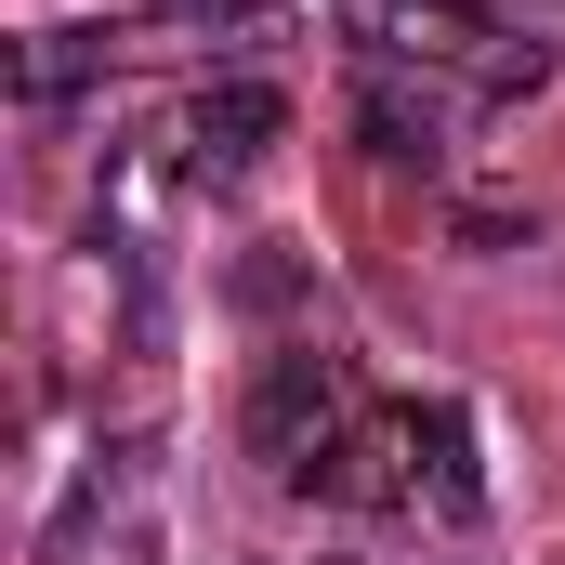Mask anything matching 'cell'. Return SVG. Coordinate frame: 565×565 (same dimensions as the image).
<instances>
[{"instance_id":"obj_1","label":"cell","mask_w":565,"mask_h":565,"mask_svg":"<svg viewBox=\"0 0 565 565\" xmlns=\"http://www.w3.org/2000/svg\"><path fill=\"white\" fill-rule=\"evenodd\" d=\"M342 395H355V382H342V355H329V342L264 355V382H250V447H264L277 473H302V460L342 434Z\"/></svg>"},{"instance_id":"obj_2","label":"cell","mask_w":565,"mask_h":565,"mask_svg":"<svg viewBox=\"0 0 565 565\" xmlns=\"http://www.w3.org/2000/svg\"><path fill=\"white\" fill-rule=\"evenodd\" d=\"M369 40V26H355ZM355 145L382 158V171H447V93H422L382 40H369V79H355Z\"/></svg>"},{"instance_id":"obj_3","label":"cell","mask_w":565,"mask_h":565,"mask_svg":"<svg viewBox=\"0 0 565 565\" xmlns=\"http://www.w3.org/2000/svg\"><path fill=\"white\" fill-rule=\"evenodd\" d=\"M184 132L211 145V158H264V145L289 132V93H277V79H198Z\"/></svg>"},{"instance_id":"obj_4","label":"cell","mask_w":565,"mask_h":565,"mask_svg":"<svg viewBox=\"0 0 565 565\" xmlns=\"http://www.w3.org/2000/svg\"><path fill=\"white\" fill-rule=\"evenodd\" d=\"M408 447H422V473H434V513H447V526H473V513H487V460H473V408H460V395H434L422 422H408Z\"/></svg>"},{"instance_id":"obj_5","label":"cell","mask_w":565,"mask_h":565,"mask_svg":"<svg viewBox=\"0 0 565 565\" xmlns=\"http://www.w3.org/2000/svg\"><path fill=\"white\" fill-rule=\"evenodd\" d=\"M106 66H119V40H106V26H40V40L13 53V93H26V106H66V93H79V79H106Z\"/></svg>"},{"instance_id":"obj_6","label":"cell","mask_w":565,"mask_h":565,"mask_svg":"<svg viewBox=\"0 0 565 565\" xmlns=\"http://www.w3.org/2000/svg\"><path fill=\"white\" fill-rule=\"evenodd\" d=\"M447 237L500 264V250H540V211H513V198H460V211H447Z\"/></svg>"},{"instance_id":"obj_7","label":"cell","mask_w":565,"mask_h":565,"mask_svg":"<svg viewBox=\"0 0 565 565\" xmlns=\"http://www.w3.org/2000/svg\"><path fill=\"white\" fill-rule=\"evenodd\" d=\"M553 40H513V53H487V66H473V106H526V93H553Z\"/></svg>"},{"instance_id":"obj_8","label":"cell","mask_w":565,"mask_h":565,"mask_svg":"<svg viewBox=\"0 0 565 565\" xmlns=\"http://www.w3.org/2000/svg\"><path fill=\"white\" fill-rule=\"evenodd\" d=\"M237 302H250V316H289V302H302V264H289V250H250V264H237Z\"/></svg>"},{"instance_id":"obj_9","label":"cell","mask_w":565,"mask_h":565,"mask_svg":"<svg viewBox=\"0 0 565 565\" xmlns=\"http://www.w3.org/2000/svg\"><path fill=\"white\" fill-rule=\"evenodd\" d=\"M316 565H355V553H316Z\"/></svg>"}]
</instances>
